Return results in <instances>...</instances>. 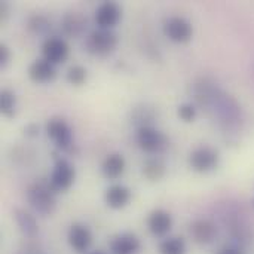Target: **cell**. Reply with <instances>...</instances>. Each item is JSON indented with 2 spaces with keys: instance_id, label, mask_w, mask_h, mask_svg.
Listing matches in <instances>:
<instances>
[{
  "instance_id": "obj_1",
  "label": "cell",
  "mask_w": 254,
  "mask_h": 254,
  "mask_svg": "<svg viewBox=\"0 0 254 254\" xmlns=\"http://www.w3.org/2000/svg\"><path fill=\"white\" fill-rule=\"evenodd\" d=\"M27 199L30 205L40 214L49 216L55 210V198H54V190L51 186L43 185V183H36L28 188L27 190Z\"/></svg>"
},
{
  "instance_id": "obj_2",
  "label": "cell",
  "mask_w": 254,
  "mask_h": 254,
  "mask_svg": "<svg viewBox=\"0 0 254 254\" xmlns=\"http://www.w3.org/2000/svg\"><path fill=\"white\" fill-rule=\"evenodd\" d=\"M116 45H118V37L112 30L98 28V30L92 31L86 39L88 52L92 55H98V57L113 52Z\"/></svg>"
},
{
  "instance_id": "obj_3",
  "label": "cell",
  "mask_w": 254,
  "mask_h": 254,
  "mask_svg": "<svg viewBox=\"0 0 254 254\" xmlns=\"http://www.w3.org/2000/svg\"><path fill=\"white\" fill-rule=\"evenodd\" d=\"M74 182V168L65 159H57L49 186L54 192L67 190Z\"/></svg>"
},
{
  "instance_id": "obj_4",
  "label": "cell",
  "mask_w": 254,
  "mask_h": 254,
  "mask_svg": "<svg viewBox=\"0 0 254 254\" xmlns=\"http://www.w3.org/2000/svg\"><path fill=\"white\" fill-rule=\"evenodd\" d=\"M164 33L170 40L176 43H185L190 40L193 28L188 19L182 16H173L164 24Z\"/></svg>"
},
{
  "instance_id": "obj_5",
  "label": "cell",
  "mask_w": 254,
  "mask_h": 254,
  "mask_svg": "<svg viewBox=\"0 0 254 254\" xmlns=\"http://www.w3.org/2000/svg\"><path fill=\"white\" fill-rule=\"evenodd\" d=\"M137 143H138V146L144 152L153 153V152H159L164 147L165 138L153 127H150V125H141L138 128V131H137Z\"/></svg>"
},
{
  "instance_id": "obj_6",
  "label": "cell",
  "mask_w": 254,
  "mask_h": 254,
  "mask_svg": "<svg viewBox=\"0 0 254 254\" xmlns=\"http://www.w3.org/2000/svg\"><path fill=\"white\" fill-rule=\"evenodd\" d=\"M190 167L198 171V173H207L211 171L213 168H216L217 162H219V153L216 150H213L211 147H198L196 150H193L190 153L189 158Z\"/></svg>"
},
{
  "instance_id": "obj_7",
  "label": "cell",
  "mask_w": 254,
  "mask_h": 254,
  "mask_svg": "<svg viewBox=\"0 0 254 254\" xmlns=\"http://www.w3.org/2000/svg\"><path fill=\"white\" fill-rule=\"evenodd\" d=\"M42 54L43 60L49 61L51 64L63 63L68 55V45L65 40L60 37H49L42 45Z\"/></svg>"
},
{
  "instance_id": "obj_8",
  "label": "cell",
  "mask_w": 254,
  "mask_h": 254,
  "mask_svg": "<svg viewBox=\"0 0 254 254\" xmlns=\"http://www.w3.org/2000/svg\"><path fill=\"white\" fill-rule=\"evenodd\" d=\"M46 132L60 149H68L71 144V129L63 119H51L46 125Z\"/></svg>"
},
{
  "instance_id": "obj_9",
  "label": "cell",
  "mask_w": 254,
  "mask_h": 254,
  "mask_svg": "<svg viewBox=\"0 0 254 254\" xmlns=\"http://www.w3.org/2000/svg\"><path fill=\"white\" fill-rule=\"evenodd\" d=\"M121 18V7L115 1H104L103 4L98 6L95 12V21L98 28L110 30L113 25L118 24Z\"/></svg>"
},
{
  "instance_id": "obj_10",
  "label": "cell",
  "mask_w": 254,
  "mask_h": 254,
  "mask_svg": "<svg viewBox=\"0 0 254 254\" xmlns=\"http://www.w3.org/2000/svg\"><path fill=\"white\" fill-rule=\"evenodd\" d=\"M67 240H68L70 247L74 252L85 253L91 247V244H92V234H91V231L86 226L76 223V225H73L68 229Z\"/></svg>"
},
{
  "instance_id": "obj_11",
  "label": "cell",
  "mask_w": 254,
  "mask_h": 254,
  "mask_svg": "<svg viewBox=\"0 0 254 254\" xmlns=\"http://www.w3.org/2000/svg\"><path fill=\"white\" fill-rule=\"evenodd\" d=\"M190 234L198 244H210L217 237V228L211 220H196L190 226Z\"/></svg>"
},
{
  "instance_id": "obj_12",
  "label": "cell",
  "mask_w": 254,
  "mask_h": 254,
  "mask_svg": "<svg viewBox=\"0 0 254 254\" xmlns=\"http://www.w3.org/2000/svg\"><path fill=\"white\" fill-rule=\"evenodd\" d=\"M147 226H149V231L153 235L162 237V235H167L171 231L173 219H171L170 213H167L164 210H155V211L150 213V216L147 219Z\"/></svg>"
},
{
  "instance_id": "obj_13",
  "label": "cell",
  "mask_w": 254,
  "mask_h": 254,
  "mask_svg": "<svg viewBox=\"0 0 254 254\" xmlns=\"http://www.w3.org/2000/svg\"><path fill=\"white\" fill-rule=\"evenodd\" d=\"M28 76L33 82L37 83H45L51 82L55 77V67L46 60H36L30 67H28Z\"/></svg>"
},
{
  "instance_id": "obj_14",
  "label": "cell",
  "mask_w": 254,
  "mask_h": 254,
  "mask_svg": "<svg viewBox=\"0 0 254 254\" xmlns=\"http://www.w3.org/2000/svg\"><path fill=\"white\" fill-rule=\"evenodd\" d=\"M140 249V241L132 234H122L110 243L113 254H134Z\"/></svg>"
},
{
  "instance_id": "obj_15",
  "label": "cell",
  "mask_w": 254,
  "mask_h": 254,
  "mask_svg": "<svg viewBox=\"0 0 254 254\" xmlns=\"http://www.w3.org/2000/svg\"><path fill=\"white\" fill-rule=\"evenodd\" d=\"M129 198H131L129 189H127L122 185H113L106 190V204L115 210L124 208L129 202Z\"/></svg>"
},
{
  "instance_id": "obj_16",
  "label": "cell",
  "mask_w": 254,
  "mask_h": 254,
  "mask_svg": "<svg viewBox=\"0 0 254 254\" xmlns=\"http://www.w3.org/2000/svg\"><path fill=\"white\" fill-rule=\"evenodd\" d=\"M124 170H125V159L119 153L109 155L101 165V171H103L104 177H107V179L121 177L124 174Z\"/></svg>"
},
{
  "instance_id": "obj_17",
  "label": "cell",
  "mask_w": 254,
  "mask_h": 254,
  "mask_svg": "<svg viewBox=\"0 0 254 254\" xmlns=\"http://www.w3.org/2000/svg\"><path fill=\"white\" fill-rule=\"evenodd\" d=\"M13 217H15L16 225L19 226V229H21V232H22L24 235H27V237H34V235L39 232L37 222H36V219H34L30 213L16 208V210L13 211Z\"/></svg>"
},
{
  "instance_id": "obj_18",
  "label": "cell",
  "mask_w": 254,
  "mask_h": 254,
  "mask_svg": "<svg viewBox=\"0 0 254 254\" xmlns=\"http://www.w3.org/2000/svg\"><path fill=\"white\" fill-rule=\"evenodd\" d=\"M86 27V19L80 13H67L63 19V28L68 36H79Z\"/></svg>"
},
{
  "instance_id": "obj_19",
  "label": "cell",
  "mask_w": 254,
  "mask_h": 254,
  "mask_svg": "<svg viewBox=\"0 0 254 254\" xmlns=\"http://www.w3.org/2000/svg\"><path fill=\"white\" fill-rule=\"evenodd\" d=\"M161 254H186V244L183 238H168L159 244Z\"/></svg>"
},
{
  "instance_id": "obj_20",
  "label": "cell",
  "mask_w": 254,
  "mask_h": 254,
  "mask_svg": "<svg viewBox=\"0 0 254 254\" xmlns=\"http://www.w3.org/2000/svg\"><path fill=\"white\" fill-rule=\"evenodd\" d=\"M165 173V168H164V164L158 159H150L144 164L143 167V174L144 177H147L149 180L152 182H158L159 179H162Z\"/></svg>"
},
{
  "instance_id": "obj_21",
  "label": "cell",
  "mask_w": 254,
  "mask_h": 254,
  "mask_svg": "<svg viewBox=\"0 0 254 254\" xmlns=\"http://www.w3.org/2000/svg\"><path fill=\"white\" fill-rule=\"evenodd\" d=\"M13 110H15V95L7 89L1 91L0 92V112L4 116L12 118Z\"/></svg>"
},
{
  "instance_id": "obj_22",
  "label": "cell",
  "mask_w": 254,
  "mask_h": 254,
  "mask_svg": "<svg viewBox=\"0 0 254 254\" xmlns=\"http://www.w3.org/2000/svg\"><path fill=\"white\" fill-rule=\"evenodd\" d=\"M67 80L71 83V85H82L85 80H86V70L82 67V65H73L68 68L67 71Z\"/></svg>"
},
{
  "instance_id": "obj_23",
  "label": "cell",
  "mask_w": 254,
  "mask_h": 254,
  "mask_svg": "<svg viewBox=\"0 0 254 254\" xmlns=\"http://www.w3.org/2000/svg\"><path fill=\"white\" fill-rule=\"evenodd\" d=\"M179 116H180V119L182 121H185V122H192L193 119H195V116H196V109H195V106H192V104H182L180 107H179Z\"/></svg>"
},
{
  "instance_id": "obj_24",
  "label": "cell",
  "mask_w": 254,
  "mask_h": 254,
  "mask_svg": "<svg viewBox=\"0 0 254 254\" xmlns=\"http://www.w3.org/2000/svg\"><path fill=\"white\" fill-rule=\"evenodd\" d=\"M48 27H49L48 21L42 16H33L30 19V28L37 31V33H43L45 30H48Z\"/></svg>"
},
{
  "instance_id": "obj_25",
  "label": "cell",
  "mask_w": 254,
  "mask_h": 254,
  "mask_svg": "<svg viewBox=\"0 0 254 254\" xmlns=\"http://www.w3.org/2000/svg\"><path fill=\"white\" fill-rule=\"evenodd\" d=\"M9 57H10V52H9L7 46L1 43V45H0V65H1V67H4V65L7 64Z\"/></svg>"
},
{
  "instance_id": "obj_26",
  "label": "cell",
  "mask_w": 254,
  "mask_h": 254,
  "mask_svg": "<svg viewBox=\"0 0 254 254\" xmlns=\"http://www.w3.org/2000/svg\"><path fill=\"white\" fill-rule=\"evenodd\" d=\"M217 254H244V252L237 247H225V249L219 250Z\"/></svg>"
},
{
  "instance_id": "obj_27",
  "label": "cell",
  "mask_w": 254,
  "mask_h": 254,
  "mask_svg": "<svg viewBox=\"0 0 254 254\" xmlns=\"http://www.w3.org/2000/svg\"><path fill=\"white\" fill-rule=\"evenodd\" d=\"M91 254H106L104 252H101V250H97V252H94V253H91Z\"/></svg>"
}]
</instances>
